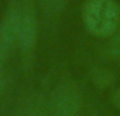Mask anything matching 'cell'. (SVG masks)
I'll list each match as a JSON object with an SVG mask.
<instances>
[{"instance_id": "1", "label": "cell", "mask_w": 120, "mask_h": 116, "mask_svg": "<svg viewBox=\"0 0 120 116\" xmlns=\"http://www.w3.org/2000/svg\"><path fill=\"white\" fill-rule=\"evenodd\" d=\"M82 20L92 35L110 38L120 27V6L115 0H86Z\"/></svg>"}, {"instance_id": "2", "label": "cell", "mask_w": 120, "mask_h": 116, "mask_svg": "<svg viewBox=\"0 0 120 116\" xmlns=\"http://www.w3.org/2000/svg\"><path fill=\"white\" fill-rule=\"evenodd\" d=\"M80 93L76 85L66 83L58 90L54 101L55 116H79Z\"/></svg>"}, {"instance_id": "3", "label": "cell", "mask_w": 120, "mask_h": 116, "mask_svg": "<svg viewBox=\"0 0 120 116\" xmlns=\"http://www.w3.org/2000/svg\"><path fill=\"white\" fill-rule=\"evenodd\" d=\"M36 37L35 21L31 15H21L20 27H19L18 43L23 49L27 50L33 46Z\"/></svg>"}, {"instance_id": "4", "label": "cell", "mask_w": 120, "mask_h": 116, "mask_svg": "<svg viewBox=\"0 0 120 116\" xmlns=\"http://www.w3.org/2000/svg\"><path fill=\"white\" fill-rule=\"evenodd\" d=\"M103 53L110 60H120V27L109 38L108 43L104 46Z\"/></svg>"}, {"instance_id": "5", "label": "cell", "mask_w": 120, "mask_h": 116, "mask_svg": "<svg viewBox=\"0 0 120 116\" xmlns=\"http://www.w3.org/2000/svg\"><path fill=\"white\" fill-rule=\"evenodd\" d=\"M94 82L100 88H106L114 81V74L108 69H96L93 73Z\"/></svg>"}, {"instance_id": "6", "label": "cell", "mask_w": 120, "mask_h": 116, "mask_svg": "<svg viewBox=\"0 0 120 116\" xmlns=\"http://www.w3.org/2000/svg\"><path fill=\"white\" fill-rule=\"evenodd\" d=\"M68 0H42L44 8L50 13L60 12L66 5Z\"/></svg>"}, {"instance_id": "7", "label": "cell", "mask_w": 120, "mask_h": 116, "mask_svg": "<svg viewBox=\"0 0 120 116\" xmlns=\"http://www.w3.org/2000/svg\"><path fill=\"white\" fill-rule=\"evenodd\" d=\"M112 101L115 106L120 110V88L118 90L115 91V93L113 94V97H112Z\"/></svg>"}]
</instances>
